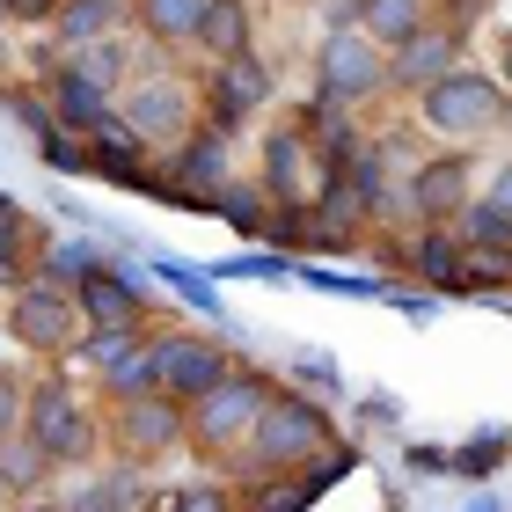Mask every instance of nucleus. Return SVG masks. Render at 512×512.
I'll return each mask as SVG.
<instances>
[{
    "label": "nucleus",
    "mask_w": 512,
    "mask_h": 512,
    "mask_svg": "<svg viewBox=\"0 0 512 512\" xmlns=\"http://www.w3.org/2000/svg\"><path fill=\"white\" fill-rule=\"evenodd\" d=\"M330 461H337V432H330V417H322V403H308V395H286V388H278V395H271V410L256 417L249 447L235 454V469H227V476H242L235 491H249V483L308 476V469H330Z\"/></svg>",
    "instance_id": "f257e3e1"
},
{
    "label": "nucleus",
    "mask_w": 512,
    "mask_h": 512,
    "mask_svg": "<svg viewBox=\"0 0 512 512\" xmlns=\"http://www.w3.org/2000/svg\"><path fill=\"white\" fill-rule=\"evenodd\" d=\"M22 439L44 447V461L66 476V469H96L110 454L103 447V403H88V395L59 374V366H44L30 381V410H22Z\"/></svg>",
    "instance_id": "f03ea898"
},
{
    "label": "nucleus",
    "mask_w": 512,
    "mask_h": 512,
    "mask_svg": "<svg viewBox=\"0 0 512 512\" xmlns=\"http://www.w3.org/2000/svg\"><path fill=\"white\" fill-rule=\"evenodd\" d=\"M118 125L139 139V147H169V154H176L183 139L205 132V88H198V74H183V66H169V59L154 52V59L125 81Z\"/></svg>",
    "instance_id": "7ed1b4c3"
},
{
    "label": "nucleus",
    "mask_w": 512,
    "mask_h": 512,
    "mask_svg": "<svg viewBox=\"0 0 512 512\" xmlns=\"http://www.w3.org/2000/svg\"><path fill=\"white\" fill-rule=\"evenodd\" d=\"M410 110H417V132H432L439 147H476V139L505 132L512 96L498 88L491 66H454V74L439 81V88H425Z\"/></svg>",
    "instance_id": "20e7f679"
},
{
    "label": "nucleus",
    "mask_w": 512,
    "mask_h": 512,
    "mask_svg": "<svg viewBox=\"0 0 512 512\" xmlns=\"http://www.w3.org/2000/svg\"><path fill=\"white\" fill-rule=\"evenodd\" d=\"M271 395H278V381H264L256 366H235L213 395H198V403L183 410V417H191V454L213 461V469L227 476V469H235V454L249 447L256 417L271 410Z\"/></svg>",
    "instance_id": "39448f33"
},
{
    "label": "nucleus",
    "mask_w": 512,
    "mask_h": 512,
    "mask_svg": "<svg viewBox=\"0 0 512 512\" xmlns=\"http://www.w3.org/2000/svg\"><path fill=\"white\" fill-rule=\"evenodd\" d=\"M315 96L359 118V110H374V103L395 96V59L359 30V22L322 30V44H315Z\"/></svg>",
    "instance_id": "423d86ee"
},
{
    "label": "nucleus",
    "mask_w": 512,
    "mask_h": 512,
    "mask_svg": "<svg viewBox=\"0 0 512 512\" xmlns=\"http://www.w3.org/2000/svg\"><path fill=\"white\" fill-rule=\"evenodd\" d=\"M0 322H8V344H15V352H30V359H74L88 344V315H81L74 286H59V278H30V286H15Z\"/></svg>",
    "instance_id": "0eeeda50"
},
{
    "label": "nucleus",
    "mask_w": 512,
    "mask_h": 512,
    "mask_svg": "<svg viewBox=\"0 0 512 512\" xmlns=\"http://www.w3.org/2000/svg\"><path fill=\"white\" fill-rule=\"evenodd\" d=\"M103 447L110 461H132V469H154L176 447H191V417H183L176 395H125V403H103Z\"/></svg>",
    "instance_id": "6e6552de"
},
{
    "label": "nucleus",
    "mask_w": 512,
    "mask_h": 512,
    "mask_svg": "<svg viewBox=\"0 0 512 512\" xmlns=\"http://www.w3.org/2000/svg\"><path fill=\"white\" fill-rule=\"evenodd\" d=\"M198 88H205V132L235 139L256 110H271L278 96V74L264 52H242V59H220V66H198Z\"/></svg>",
    "instance_id": "1a4fd4ad"
},
{
    "label": "nucleus",
    "mask_w": 512,
    "mask_h": 512,
    "mask_svg": "<svg viewBox=\"0 0 512 512\" xmlns=\"http://www.w3.org/2000/svg\"><path fill=\"white\" fill-rule=\"evenodd\" d=\"M403 205L417 227H461V213L476 205V154L469 147H439L403 176Z\"/></svg>",
    "instance_id": "9d476101"
},
{
    "label": "nucleus",
    "mask_w": 512,
    "mask_h": 512,
    "mask_svg": "<svg viewBox=\"0 0 512 512\" xmlns=\"http://www.w3.org/2000/svg\"><path fill=\"white\" fill-rule=\"evenodd\" d=\"M235 352H227L220 337H198V330H154V381L161 395H176L183 410L198 403V395H213L227 374H235Z\"/></svg>",
    "instance_id": "9b49d317"
},
{
    "label": "nucleus",
    "mask_w": 512,
    "mask_h": 512,
    "mask_svg": "<svg viewBox=\"0 0 512 512\" xmlns=\"http://www.w3.org/2000/svg\"><path fill=\"white\" fill-rule=\"evenodd\" d=\"M154 330H110V337L88 330L81 359H88V374H96V403H125V395H154L161 388L154 381Z\"/></svg>",
    "instance_id": "f8f14e48"
},
{
    "label": "nucleus",
    "mask_w": 512,
    "mask_h": 512,
    "mask_svg": "<svg viewBox=\"0 0 512 512\" xmlns=\"http://www.w3.org/2000/svg\"><path fill=\"white\" fill-rule=\"evenodd\" d=\"M461 44H469V30H461V22H447V15L432 8V22L403 44V52H395V96H410V103H417L425 88L447 81L454 66H469V59H461Z\"/></svg>",
    "instance_id": "ddd939ff"
},
{
    "label": "nucleus",
    "mask_w": 512,
    "mask_h": 512,
    "mask_svg": "<svg viewBox=\"0 0 512 512\" xmlns=\"http://www.w3.org/2000/svg\"><path fill=\"white\" fill-rule=\"evenodd\" d=\"M74 300H81V315H88V330H96V337H110V330H154V308L139 300L132 278H118L110 264L88 271L74 286Z\"/></svg>",
    "instance_id": "4468645a"
},
{
    "label": "nucleus",
    "mask_w": 512,
    "mask_h": 512,
    "mask_svg": "<svg viewBox=\"0 0 512 512\" xmlns=\"http://www.w3.org/2000/svg\"><path fill=\"white\" fill-rule=\"evenodd\" d=\"M44 96H52V118L74 132V139H96L103 125H118V96H103L96 81H81L66 59L44 66Z\"/></svg>",
    "instance_id": "2eb2a0df"
},
{
    "label": "nucleus",
    "mask_w": 512,
    "mask_h": 512,
    "mask_svg": "<svg viewBox=\"0 0 512 512\" xmlns=\"http://www.w3.org/2000/svg\"><path fill=\"white\" fill-rule=\"evenodd\" d=\"M344 22H359V30L395 59V52H403V44L432 22V0H337V8H330V30H344Z\"/></svg>",
    "instance_id": "dca6fc26"
},
{
    "label": "nucleus",
    "mask_w": 512,
    "mask_h": 512,
    "mask_svg": "<svg viewBox=\"0 0 512 512\" xmlns=\"http://www.w3.org/2000/svg\"><path fill=\"white\" fill-rule=\"evenodd\" d=\"M205 8H213V0H132V30H139V44H147V52L183 59V52H198Z\"/></svg>",
    "instance_id": "f3484780"
},
{
    "label": "nucleus",
    "mask_w": 512,
    "mask_h": 512,
    "mask_svg": "<svg viewBox=\"0 0 512 512\" xmlns=\"http://www.w3.org/2000/svg\"><path fill=\"white\" fill-rule=\"evenodd\" d=\"M66 512H154V483L132 461H96L81 491H66Z\"/></svg>",
    "instance_id": "a211bd4d"
},
{
    "label": "nucleus",
    "mask_w": 512,
    "mask_h": 512,
    "mask_svg": "<svg viewBox=\"0 0 512 512\" xmlns=\"http://www.w3.org/2000/svg\"><path fill=\"white\" fill-rule=\"evenodd\" d=\"M125 22H132V0H59V15H52V52H88V44H103V37H125Z\"/></svg>",
    "instance_id": "6ab92c4d"
},
{
    "label": "nucleus",
    "mask_w": 512,
    "mask_h": 512,
    "mask_svg": "<svg viewBox=\"0 0 512 512\" xmlns=\"http://www.w3.org/2000/svg\"><path fill=\"white\" fill-rule=\"evenodd\" d=\"M169 183H176V191H191V198H205V205H220V191L235 183L227 139H220V132H198V139H183V147L169 154Z\"/></svg>",
    "instance_id": "aec40b11"
},
{
    "label": "nucleus",
    "mask_w": 512,
    "mask_h": 512,
    "mask_svg": "<svg viewBox=\"0 0 512 512\" xmlns=\"http://www.w3.org/2000/svg\"><path fill=\"white\" fill-rule=\"evenodd\" d=\"M461 242H469V278L476 286H505L512 278V220L469 205V213H461Z\"/></svg>",
    "instance_id": "412c9836"
},
{
    "label": "nucleus",
    "mask_w": 512,
    "mask_h": 512,
    "mask_svg": "<svg viewBox=\"0 0 512 512\" xmlns=\"http://www.w3.org/2000/svg\"><path fill=\"white\" fill-rule=\"evenodd\" d=\"M410 264H417V278H425V286H447V293L476 286V278H469V242H461V227H417Z\"/></svg>",
    "instance_id": "4be33fe9"
},
{
    "label": "nucleus",
    "mask_w": 512,
    "mask_h": 512,
    "mask_svg": "<svg viewBox=\"0 0 512 512\" xmlns=\"http://www.w3.org/2000/svg\"><path fill=\"white\" fill-rule=\"evenodd\" d=\"M242 52H256V8L249 0H213L205 30H198V59L220 66V59H242Z\"/></svg>",
    "instance_id": "5701e85b"
},
{
    "label": "nucleus",
    "mask_w": 512,
    "mask_h": 512,
    "mask_svg": "<svg viewBox=\"0 0 512 512\" xmlns=\"http://www.w3.org/2000/svg\"><path fill=\"white\" fill-rule=\"evenodd\" d=\"M44 249L52 242H37V227L22 220V213H0V286H30V278L44 271Z\"/></svg>",
    "instance_id": "b1692460"
},
{
    "label": "nucleus",
    "mask_w": 512,
    "mask_h": 512,
    "mask_svg": "<svg viewBox=\"0 0 512 512\" xmlns=\"http://www.w3.org/2000/svg\"><path fill=\"white\" fill-rule=\"evenodd\" d=\"M66 66H74L81 81H96L103 96H125V81L139 74L132 52H125V37H103V44H88V52H66Z\"/></svg>",
    "instance_id": "393cba45"
},
{
    "label": "nucleus",
    "mask_w": 512,
    "mask_h": 512,
    "mask_svg": "<svg viewBox=\"0 0 512 512\" xmlns=\"http://www.w3.org/2000/svg\"><path fill=\"white\" fill-rule=\"evenodd\" d=\"M52 461H44V447H30V439H8L0 447V483H8V498H37V491H52Z\"/></svg>",
    "instance_id": "a878e982"
},
{
    "label": "nucleus",
    "mask_w": 512,
    "mask_h": 512,
    "mask_svg": "<svg viewBox=\"0 0 512 512\" xmlns=\"http://www.w3.org/2000/svg\"><path fill=\"white\" fill-rule=\"evenodd\" d=\"M271 213H278V205L264 198V183H256V176H249V183L235 176V183L220 191V220H235L242 235H271Z\"/></svg>",
    "instance_id": "bb28decb"
},
{
    "label": "nucleus",
    "mask_w": 512,
    "mask_h": 512,
    "mask_svg": "<svg viewBox=\"0 0 512 512\" xmlns=\"http://www.w3.org/2000/svg\"><path fill=\"white\" fill-rule=\"evenodd\" d=\"M88 161H96V169H110V176H139V169H147V147H139L125 125H103L96 139H88Z\"/></svg>",
    "instance_id": "cd10ccee"
},
{
    "label": "nucleus",
    "mask_w": 512,
    "mask_h": 512,
    "mask_svg": "<svg viewBox=\"0 0 512 512\" xmlns=\"http://www.w3.org/2000/svg\"><path fill=\"white\" fill-rule=\"evenodd\" d=\"M322 483V476H315ZM315 483H300V476H271V483H249L242 491V512H300L308 505V491Z\"/></svg>",
    "instance_id": "c85d7f7f"
},
{
    "label": "nucleus",
    "mask_w": 512,
    "mask_h": 512,
    "mask_svg": "<svg viewBox=\"0 0 512 512\" xmlns=\"http://www.w3.org/2000/svg\"><path fill=\"white\" fill-rule=\"evenodd\" d=\"M169 512H242V491L220 483V476H205V483H183V491L169 498Z\"/></svg>",
    "instance_id": "c756f323"
},
{
    "label": "nucleus",
    "mask_w": 512,
    "mask_h": 512,
    "mask_svg": "<svg viewBox=\"0 0 512 512\" xmlns=\"http://www.w3.org/2000/svg\"><path fill=\"white\" fill-rule=\"evenodd\" d=\"M22 410H30V381H22V374H0V447L22 439Z\"/></svg>",
    "instance_id": "7c9ffc66"
},
{
    "label": "nucleus",
    "mask_w": 512,
    "mask_h": 512,
    "mask_svg": "<svg viewBox=\"0 0 512 512\" xmlns=\"http://www.w3.org/2000/svg\"><path fill=\"white\" fill-rule=\"evenodd\" d=\"M476 205H483V213H498V220H512V161H505V169L476 191Z\"/></svg>",
    "instance_id": "2f4dec72"
},
{
    "label": "nucleus",
    "mask_w": 512,
    "mask_h": 512,
    "mask_svg": "<svg viewBox=\"0 0 512 512\" xmlns=\"http://www.w3.org/2000/svg\"><path fill=\"white\" fill-rule=\"evenodd\" d=\"M491 74H498V88H505V96H512V30L498 37V66H491Z\"/></svg>",
    "instance_id": "473e14b6"
},
{
    "label": "nucleus",
    "mask_w": 512,
    "mask_h": 512,
    "mask_svg": "<svg viewBox=\"0 0 512 512\" xmlns=\"http://www.w3.org/2000/svg\"><path fill=\"white\" fill-rule=\"evenodd\" d=\"M15 512H66L59 491H37V498H15Z\"/></svg>",
    "instance_id": "72a5a7b5"
},
{
    "label": "nucleus",
    "mask_w": 512,
    "mask_h": 512,
    "mask_svg": "<svg viewBox=\"0 0 512 512\" xmlns=\"http://www.w3.org/2000/svg\"><path fill=\"white\" fill-rule=\"evenodd\" d=\"M0 512H15V498H8V483H0Z\"/></svg>",
    "instance_id": "f704fd0d"
},
{
    "label": "nucleus",
    "mask_w": 512,
    "mask_h": 512,
    "mask_svg": "<svg viewBox=\"0 0 512 512\" xmlns=\"http://www.w3.org/2000/svg\"><path fill=\"white\" fill-rule=\"evenodd\" d=\"M0 22H8V0H0Z\"/></svg>",
    "instance_id": "c9c22d12"
}]
</instances>
